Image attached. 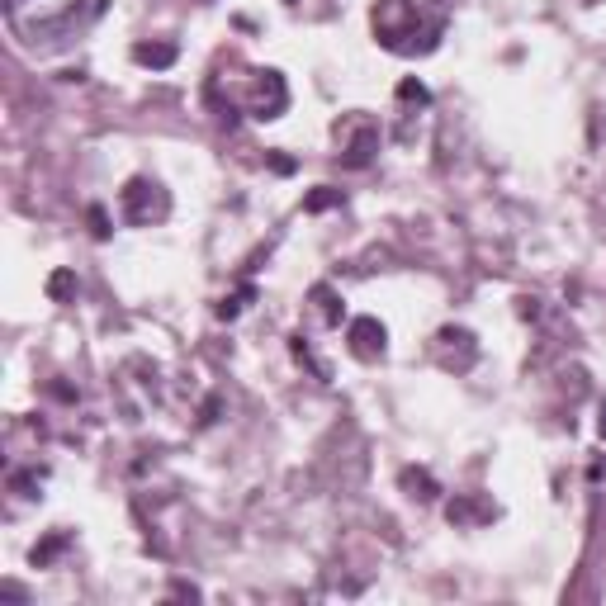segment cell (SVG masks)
<instances>
[{"label": "cell", "instance_id": "3957f363", "mask_svg": "<svg viewBox=\"0 0 606 606\" xmlns=\"http://www.w3.org/2000/svg\"><path fill=\"white\" fill-rule=\"evenodd\" d=\"M337 157L346 171H365L379 152V124L370 114H351V119H341L337 124Z\"/></svg>", "mask_w": 606, "mask_h": 606}, {"label": "cell", "instance_id": "52a82bcc", "mask_svg": "<svg viewBox=\"0 0 606 606\" xmlns=\"http://www.w3.org/2000/svg\"><path fill=\"white\" fill-rule=\"evenodd\" d=\"M493 517H498V507H493V502H483V498H455L446 507V521H450V526H460V531L483 526V521H493Z\"/></svg>", "mask_w": 606, "mask_h": 606}, {"label": "cell", "instance_id": "44dd1931", "mask_svg": "<svg viewBox=\"0 0 606 606\" xmlns=\"http://www.w3.org/2000/svg\"><path fill=\"white\" fill-rule=\"evenodd\" d=\"M270 166H275V171H280V176H289V171H294V161H289V157H280V152H275V157H270Z\"/></svg>", "mask_w": 606, "mask_h": 606}, {"label": "cell", "instance_id": "6da1fadb", "mask_svg": "<svg viewBox=\"0 0 606 606\" xmlns=\"http://www.w3.org/2000/svg\"><path fill=\"white\" fill-rule=\"evenodd\" d=\"M379 48H389L398 57H417L431 53L441 34H446V10H431L422 0H375L370 10Z\"/></svg>", "mask_w": 606, "mask_h": 606}, {"label": "cell", "instance_id": "5b68a950", "mask_svg": "<svg viewBox=\"0 0 606 606\" xmlns=\"http://www.w3.org/2000/svg\"><path fill=\"white\" fill-rule=\"evenodd\" d=\"M346 346H351L356 360L375 365V360H384V351H389V327L379 318H351L346 322Z\"/></svg>", "mask_w": 606, "mask_h": 606}, {"label": "cell", "instance_id": "9a60e30c", "mask_svg": "<svg viewBox=\"0 0 606 606\" xmlns=\"http://www.w3.org/2000/svg\"><path fill=\"white\" fill-rule=\"evenodd\" d=\"M48 299H53V303L76 299V275H72V270H57L53 280H48Z\"/></svg>", "mask_w": 606, "mask_h": 606}, {"label": "cell", "instance_id": "ba28073f", "mask_svg": "<svg viewBox=\"0 0 606 606\" xmlns=\"http://www.w3.org/2000/svg\"><path fill=\"white\" fill-rule=\"evenodd\" d=\"M398 483H403V493H408L412 502H436V498H441L436 474H431V469H417V464H408V469L398 474Z\"/></svg>", "mask_w": 606, "mask_h": 606}, {"label": "cell", "instance_id": "9c48e42d", "mask_svg": "<svg viewBox=\"0 0 606 606\" xmlns=\"http://www.w3.org/2000/svg\"><path fill=\"white\" fill-rule=\"evenodd\" d=\"M176 57H180L176 43H133V62H138V67H152V72L176 67Z\"/></svg>", "mask_w": 606, "mask_h": 606}, {"label": "cell", "instance_id": "e0dca14e", "mask_svg": "<svg viewBox=\"0 0 606 606\" xmlns=\"http://www.w3.org/2000/svg\"><path fill=\"white\" fill-rule=\"evenodd\" d=\"M332 204H341V190H332V185H318L313 195L303 199V209H308V214H322V209H332Z\"/></svg>", "mask_w": 606, "mask_h": 606}, {"label": "cell", "instance_id": "8992f818", "mask_svg": "<svg viewBox=\"0 0 606 606\" xmlns=\"http://www.w3.org/2000/svg\"><path fill=\"white\" fill-rule=\"evenodd\" d=\"M436 356H441L446 370L464 375V370H474V360H479V341H474L469 327H441V332H436Z\"/></svg>", "mask_w": 606, "mask_h": 606}, {"label": "cell", "instance_id": "7c38bea8", "mask_svg": "<svg viewBox=\"0 0 606 606\" xmlns=\"http://www.w3.org/2000/svg\"><path fill=\"white\" fill-rule=\"evenodd\" d=\"M67 550H72V535H67V531H53L48 540H38L29 559H34V569H53V564H57V559H62Z\"/></svg>", "mask_w": 606, "mask_h": 606}, {"label": "cell", "instance_id": "d6986e66", "mask_svg": "<svg viewBox=\"0 0 606 606\" xmlns=\"http://www.w3.org/2000/svg\"><path fill=\"white\" fill-rule=\"evenodd\" d=\"M218 408H223V398H209V403H204V408H199V427H209V422H218Z\"/></svg>", "mask_w": 606, "mask_h": 606}, {"label": "cell", "instance_id": "4fadbf2b", "mask_svg": "<svg viewBox=\"0 0 606 606\" xmlns=\"http://www.w3.org/2000/svg\"><path fill=\"white\" fill-rule=\"evenodd\" d=\"M251 299H256V285H242L237 294H223L214 313H218L223 322H232V318H242V313H247V303H251Z\"/></svg>", "mask_w": 606, "mask_h": 606}, {"label": "cell", "instance_id": "277c9868", "mask_svg": "<svg viewBox=\"0 0 606 606\" xmlns=\"http://www.w3.org/2000/svg\"><path fill=\"white\" fill-rule=\"evenodd\" d=\"M289 109V86L280 72H256L251 81V100H247V114L251 119H261V124H275V119H285Z\"/></svg>", "mask_w": 606, "mask_h": 606}, {"label": "cell", "instance_id": "30bf717a", "mask_svg": "<svg viewBox=\"0 0 606 606\" xmlns=\"http://www.w3.org/2000/svg\"><path fill=\"white\" fill-rule=\"evenodd\" d=\"M308 299H313V308H318V318L327 322V327H341V318H346V308H341V294L332 285H313L308 289Z\"/></svg>", "mask_w": 606, "mask_h": 606}, {"label": "cell", "instance_id": "2e32d148", "mask_svg": "<svg viewBox=\"0 0 606 606\" xmlns=\"http://www.w3.org/2000/svg\"><path fill=\"white\" fill-rule=\"evenodd\" d=\"M398 100H403V105H431V95H427V86H422V81H417V76H408V81H398Z\"/></svg>", "mask_w": 606, "mask_h": 606}, {"label": "cell", "instance_id": "5bb4252c", "mask_svg": "<svg viewBox=\"0 0 606 606\" xmlns=\"http://www.w3.org/2000/svg\"><path fill=\"white\" fill-rule=\"evenodd\" d=\"M289 351H294V360H299V365H308V370H313V379H322V384L332 379V370H327V365H322V360L313 356V351H308V341H303V337L289 341Z\"/></svg>", "mask_w": 606, "mask_h": 606}, {"label": "cell", "instance_id": "ac0fdd59", "mask_svg": "<svg viewBox=\"0 0 606 606\" xmlns=\"http://www.w3.org/2000/svg\"><path fill=\"white\" fill-rule=\"evenodd\" d=\"M86 218H90V232H95V237L105 242V237H109V214H105V209H100V204H90V209H86Z\"/></svg>", "mask_w": 606, "mask_h": 606}, {"label": "cell", "instance_id": "7402d4cb", "mask_svg": "<svg viewBox=\"0 0 606 606\" xmlns=\"http://www.w3.org/2000/svg\"><path fill=\"white\" fill-rule=\"evenodd\" d=\"M19 5H24V0H5V10H10V15H15V10H19Z\"/></svg>", "mask_w": 606, "mask_h": 606}, {"label": "cell", "instance_id": "8fae6325", "mask_svg": "<svg viewBox=\"0 0 606 606\" xmlns=\"http://www.w3.org/2000/svg\"><path fill=\"white\" fill-rule=\"evenodd\" d=\"M43 479H48V469L43 464H24V469H10V493H19V498H38V488H43Z\"/></svg>", "mask_w": 606, "mask_h": 606}, {"label": "cell", "instance_id": "7a4b0ae2", "mask_svg": "<svg viewBox=\"0 0 606 606\" xmlns=\"http://www.w3.org/2000/svg\"><path fill=\"white\" fill-rule=\"evenodd\" d=\"M119 214H124L128 228H152L161 218L171 214V195H166V185L152 176H133L124 185V195H119Z\"/></svg>", "mask_w": 606, "mask_h": 606}, {"label": "cell", "instance_id": "ffe728a7", "mask_svg": "<svg viewBox=\"0 0 606 606\" xmlns=\"http://www.w3.org/2000/svg\"><path fill=\"white\" fill-rule=\"evenodd\" d=\"M521 318H526V322L540 318V299H521Z\"/></svg>", "mask_w": 606, "mask_h": 606}]
</instances>
